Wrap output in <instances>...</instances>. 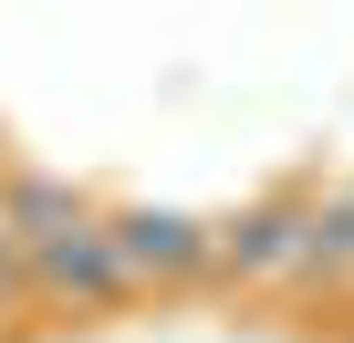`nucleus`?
Instances as JSON below:
<instances>
[{
	"mask_svg": "<svg viewBox=\"0 0 354 343\" xmlns=\"http://www.w3.org/2000/svg\"><path fill=\"white\" fill-rule=\"evenodd\" d=\"M292 291H333V281H354V188H333V198H313L302 208V239H292V271H281Z\"/></svg>",
	"mask_w": 354,
	"mask_h": 343,
	"instance_id": "20e7f679",
	"label": "nucleus"
},
{
	"mask_svg": "<svg viewBox=\"0 0 354 343\" xmlns=\"http://www.w3.org/2000/svg\"><path fill=\"white\" fill-rule=\"evenodd\" d=\"M21 271H32V312H125L136 302V271H125L104 208L53 239H21Z\"/></svg>",
	"mask_w": 354,
	"mask_h": 343,
	"instance_id": "f257e3e1",
	"label": "nucleus"
},
{
	"mask_svg": "<svg viewBox=\"0 0 354 343\" xmlns=\"http://www.w3.org/2000/svg\"><path fill=\"white\" fill-rule=\"evenodd\" d=\"M0 312H32V271H21V239L0 229Z\"/></svg>",
	"mask_w": 354,
	"mask_h": 343,
	"instance_id": "423d86ee",
	"label": "nucleus"
},
{
	"mask_svg": "<svg viewBox=\"0 0 354 343\" xmlns=\"http://www.w3.org/2000/svg\"><path fill=\"white\" fill-rule=\"evenodd\" d=\"M302 208H313V198L281 188V198L219 219V229H209V281H281V271H292V239H302Z\"/></svg>",
	"mask_w": 354,
	"mask_h": 343,
	"instance_id": "7ed1b4c3",
	"label": "nucleus"
},
{
	"mask_svg": "<svg viewBox=\"0 0 354 343\" xmlns=\"http://www.w3.org/2000/svg\"><path fill=\"white\" fill-rule=\"evenodd\" d=\"M73 219H94V198H84L73 177L0 166V229H11V239H53V229H73Z\"/></svg>",
	"mask_w": 354,
	"mask_h": 343,
	"instance_id": "39448f33",
	"label": "nucleus"
},
{
	"mask_svg": "<svg viewBox=\"0 0 354 343\" xmlns=\"http://www.w3.org/2000/svg\"><path fill=\"white\" fill-rule=\"evenodd\" d=\"M104 229H115L136 291H188V281H209V219H188V208L136 198V208H104Z\"/></svg>",
	"mask_w": 354,
	"mask_h": 343,
	"instance_id": "f03ea898",
	"label": "nucleus"
}]
</instances>
